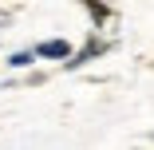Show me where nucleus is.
<instances>
[{
    "mask_svg": "<svg viewBox=\"0 0 154 150\" xmlns=\"http://www.w3.org/2000/svg\"><path fill=\"white\" fill-rule=\"evenodd\" d=\"M103 51H107V44H103V40H91L83 51H75V55H67V59H63V67H67V71H79L83 63H91V59L103 55Z\"/></svg>",
    "mask_w": 154,
    "mask_h": 150,
    "instance_id": "1",
    "label": "nucleus"
},
{
    "mask_svg": "<svg viewBox=\"0 0 154 150\" xmlns=\"http://www.w3.org/2000/svg\"><path fill=\"white\" fill-rule=\"evenodd\" d=\"M71 55V44L67 40H48V44H36V59H67Z\"/></svg>",
    "mask_w": 154,
    "mask_h": 150,
    "instance_id": "2",
    "label": "nucleus"
},
{
    "mask_svg": "<svg viewBox=\"0 0 154 150\" xmlns=\"http://www.w3.org/2000/svg\"><path fill=\"white\" fill-rule=\"evenodd\" d=\"M83 4H87V12H91V20H95V24H103L111 12H107V4H99V0H83Z\"/></svg>",
    "mask_w": 154,
    "mask_h": 150,
    "instance_id": "3",
    "label": "nucleus"
},
{
    "mask_svg": "<svg viewBox=\"0 0 154 150\" xmlns=\"http://www.w3.org/2000/svg\"><path fill=\"white\" fill-rule=\"evenodd\" d=\"M32 59H36V47H32V51H16V55H8V63H12V67H28Z\"/></svg>",
    "mask_w": 154,
    "mask_h": 150,
    "instance_id": "4",
    "label": "nucleus"
}]
</instances>
